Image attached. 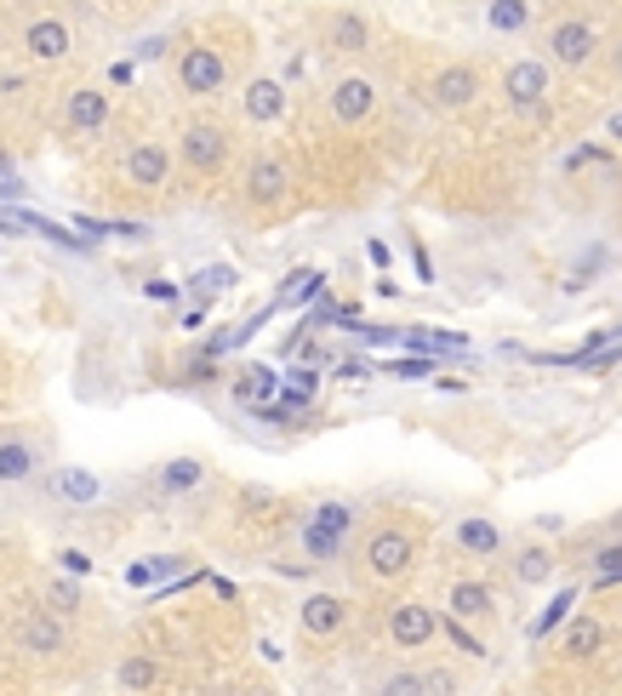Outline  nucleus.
I'll return each instance as SVG.
<instances>
[{
	"label": "nucleus",
	"mask_w": 622,
	"mask_h": 696,
	"mask_svg": "<svg viewBox=\"0 0 622 696\" xmlns=\"http://www.w3.org/2000/svg\"><path fill=\"white\" fill-rule=\"evenodd\" d=\"M411 565H417V537L406 526H378L360 542V571L371 583H400Z\"/></svg>",
	"instance_id": "1"
},
{
	"label": "nucleus",
	"mask_w": 622,
	"mask_h": 696,
	"mask_svg": "<svg viewBox=\"0 0 622 696\" xmlns=\"http://www.w3.org/2000/svg\"><path fill=\"white\" fill-rule=\"evenodd\" d=\"M348 531H355V508H348V503H320V508L309 514V526H303L309 560H337Z\"/></svg>",
	"instance_id": "2"
},
{
	"label": "nucleus",
	"mask_w": 622,
	"mask_h": 696,
	"mask_svg": "<svg viewBox=\"0 0 622 696\" xmlns=\"http://www.w3.org/2000/svg\"><path fill=\"white\" fill-rule=\"evenodd\" d=\"M178 155H183L189 171H206V178H212V171L229 160V132L212 127V120H189L183 137H178Z\"/></svg>",
	"instance_id": "3"
},
{
	"label": "nucleus",
	"mask_w": 622,
	"mask_h": 696,
	"mask_svg": "<svg viewBox=\"0 0 622 696\" xmlns=\"http://www.w3.org/2000/svg\"><path fill=\"white\" fill-rule=\"evenodd\" d=\"M440 611H429L422 600H400L388 611V639L400 645V651H422V645H434L440 639Z\"/></svg>",
	"instance_id": "4"
},
{
	"label": "nucleus",
	"mask_w": 622,
	"mask_h": 696,
	"mask_svg": "<svg viewBox=\"0 0 622 696\" xmlns=\"http://www.w3.org/2000/svg\"><path fill=\"white\" fill-rule=\"evenodd\" d=\"M326 109H332L337 127H366V120L378 115V86H371L366 74H343L326 97Z\"/></svg>",
	"instance_id": "5"
},
{
	"label": "nucleus",
	"mask_w": 622,
	"mask_h": 696,
	"mask_svg": "<svg viewBox=\"0 0 622 696\" xmlns=\"http://www.w3.org/2000/svg\"><path fill=\"white\" fill-rule=\"evenodd\" d=\"M223 81H229V63H223V52H212V46H189L178 58V86L189 97H212Z\"/></svg>",
	"instance_id": "6"
},
{
	"label": "nucleus",
	"mask_w": 622,
	"mask_h": 696,
	"mask_svg": "<svg viewBox=\"0 0 622 696\" xmlns=\"http://www.w3.org/2000/svg\"><path fill=\"white\" fill-rule=\"evenodd\" d=\"M594 52H600V35H594V23H583V17H560L554 29H549V58H554V63L583 69Z\"/></svg>",
	"instance_id": "7"
},
{
	"label": "nucleus",
	"mask_w": 622,
	"mask_h": 696,
	"mask_svg": "<svg viewBox=\"0 0 622 696\" xmlns=\"http://www.w3.org/2000/svg\"><path fill=\"white\" fill-rule=\"evenodd\" d=\"M503 97L514 109H537L542 97H549V63L542 58H514L503 69Z\"/></svg>",
	"instance_id": "8"
},
{
	"label": "nucleus",
	"mask_w": 622,
	"mask_h": 696,
	"mask_svg": "<svg viewBox=\"0 0 622 696\" xmlns=\"http://www.w3.org/2000/svg\"><path fill=\"white\" fill-rule=\"evenodd\" d=\"M291 194V166L280 155H258L252 171H246V201L252 206H280Z\"/></svg>",
	"instance_id": "9"
},
{
	"label": "nucleus",
	"mask_w": 622,
	"mask_h": 696,
	"mask_svg": "<svg viewBox=\"0 0 622 696\" xmlns=\"http://www.w3.org/2000/svg\"><path fill=\"white\" fill-rule=\"evenodd\" d=\"M429 97H434V109H468V104L480 97V69H475V63H445V69L434 74Z\"/></svg>",
	"instance_id": "10"
},
{
	"label": "nucleus",
	"mask_w": 622,
	"mask_h": 696,
	"mask_svg": "<svg viewBox=\"0 0 622 696\" xmlns=\"http://www.w3.org/2000/svg\"><path fill=\"white\" fill-rule=\"evenodd\" d=\"M23 46H29L35 63H63L69 58V23L63 17H35L29 35H23Z\"/></svg>",
	"instance_id": "11"
},
{
	"label": "nucleus",
	"mask_w": 622,
	"mask_h": 696,
	"mask_svg": "<svg viewBox=\"0 0 622 696\" xmlns=\"http://www.w3.org/2000/svg\"><path fill=\"white\" fill-rule=\"evenodd\" d=\"M297 623H303V634H314V639H332L348 623V605L337 593H314V600H303V611H297Z\"/></svg>",
	"instance_id": "12"
},
{
	"label": "nucleus",
	"mask_w": 622,
	"mask_h": 696,
	"mask_svg": "<svg viewBox=\"0 0 622 696\" xmlns=\"http://www.w3.org/2000/svg\"><path fill=\"white\" fill-rule=\"evenodd\" d=\"M17 645H23V651H35V657H58L63 651V623L52 611H29L17 623Z\"/></svg>",
	"instance_id": "13"
},
{
	"label": "nucleus",
	"mask_w": 622,
	"mask_h": 696,
	"mask_svg": "<svg viewBox=\"0 0 622 696\" xmlns=\"http://www.w3.org/2000/svg\"><path fill=\"white\" fill-rule=\"evenodd\" d=\"M240 109H246V120H258V127H275V120L286 115V86L268 81V74H258V81L246 86Z\"/></svg>",
	"instance_id": "14"
},
{
	"label": "nucleus",
	"mask_w": 622,
	"mask_h": 696,
	"mask_svg": "<svg viewBox=\"0 0 622 696\" xmlns=\"http://www.w3.org/2000/svg\"><path fill=\"white\" fill-rule=\"evenodd\" d=\"M166 171H171V155H166L160 143H132V148H127V178H132L137 189H160Z\"/></svg>",
	"instance_id": "15"
},
{
	"label": "nucleus",
	"mask_w": 622,
	"mask_h": 696,
	"mask_svg": "<svg viewBox=\"0 0 622 696\" xmlns=\"http://www.w3.org/2000/svg\"><path fill=\"white\" fill-rule=\"evenodd\" d=\"M445 605H452V616H463V623H480V616H491V611H497L491 588H486V583H475V577H457V583H452V593H445Z\"/></svg>",
	"instance_id": "16"
},
{
	"label": "nucleus",
	"mask_w": 622,
	"mask_h": 696,
	"mask_svg": "<svg viewBox=\"0 0 622 696\" xmlns=\"http://www.w3.org/2000/svg\"><path fill=\"white\" fill-rule=\"evenodd\" d=\"M63 120H69V132H104V120H109V97H104V92H92V86H86V92H74Z\"/></svg>",
	"instance_id": "17"
},
{
	"label": "nucleus",
	"mask_w": 622,
	"mask_h": 696,
	"mask_svg": "<svg viewBox=\"0 0 622 696\" xmlns=\"http://www.w3.org/2000/svg\"><path fill=\"white\" fill-rule=\"evenodd\" d=\"M606 645V628H600V616H577V623L565 628V639H560V657H571V662H583V657H594Z\"/></svg>",
	"instance_id": "18"
},
{
	"label": "nucleus",
	"mask_w": 622,
	"mask_h": 696,
	"mask_svg": "<svg viewBox=\"0 0 622 696\" xmlns=\"http://www.w3.org/2000/svg\"><path fill=\"white\" fill-rule=\"evenodd\" d=\"M29 475H35V452H29V440L7 434V440H0V485H23Z\"/></svg>",
	"instance_id": "19"
},
{
	"label": "nucleus",
	"mask_w": 622,
	"mask_h": 696,
	"mask_svg": "<svg viewBox=\"0 0 622 696\" xmlns=\"http://www.w3.org/2000/svg\"><path fill=\"white\" fill-rule=\"evenodd\" d=\"M326 40L337 46V52H366V46H371V29H366L360 12H337L332 29H326Z\"/></svg>",
	"instance_id": "20"
},
{
	"label": "nucleus",
	"mask_w": 622,
	"mask_h": 696,
	"mask_svg": "<svg viewBox=\"0 0 622 696\" xmlns=\"http://www.w3.org/2000/svg\"><path fill=\"white\" fill-rule=\"evenodd\" d=\"M549 577H554V554L549 549H537V542H531V549L514 554V583L537 588V583H549Z\"/></svg>",
	"instance_id": "21"
},
{
	"label": "nucleus",
	"mask_w": 622,
	"mask_h": 696,
	"mask_svg": "<svg viewBox=\"0 0 622 696\" xmlns=\"http://www.w3.org/2000/svg\"><path fill=\"white\" fill-rule=\"evenodd\" d=\"M201 480H206V463L201 457H171L160 468V491H194Z\"/></svg>",
	"instance_id": "22"
},
{
	"label": "nucleus",
	"mask_w": 622,
	"mask_h": 696,
	"mask_svg": "<svg viewBox=\"0 0 622 696\" xmlns=\"http://www.w3.org/2000/svg\"><path fill=\"white\" fill-rule=\"evenodd\" d=\"M486 23H491L497 35H519V29L531 23V7H526V0H491V7H486Z\"/></svg>",
	"instance_id": "23"
},
{
	"label": "nucleus",
	"mask_w": 622,
	"mask_h": 696,
	"mask_svg": "<svg viewBox=\"0 0 622 696\" xmlns=\"http://www.w3.org/2000/svg\"><path fill=\"white\" fill-rule=\"evenodd\" d=\"M457 542H463L468 554H497V549H503V537H497L491 519H463V526H457Z\"/></svg>",
	"instance_id": "24"
},
{
	"label": "nucleus",
	"mask_w": 622,
	"mask_h": 696,
	"mask_svg": "<svg viewBox=\"0 0 622 696\" xmlns=\"http://www.w3.org/2000/svg\"><path fill=\"white\" fill-rule=\"evenodd\" d=\"M155 685V662L148 657H127L120 662V691H148Z\"/></svg>",
	"instance_id": "25"
},
{
	"label": "nucleus",
	"mask_w": 622,
	"mask_h": 696,
	"mask_svg": "<svg viewBox=\"0 0 622 696\" xmlns=\"http://www.w3.org/2000/svg\"><path fill=\"white\" fill-rule=\"evenodd\" d=\"M571 600H577V593H571V588H565V593H560V600H554L549 611H542V616H537V628H531V634L542 639V634H549L554 623H565V611H571Z\"/></svg>",
	"instance_id": "26"
},
{
	"label": "nucleus",
	"mask_w": 622,
	"mask_h": 696,
	"mask_svg": "<svg viewBox=\"0 0 622 696\" xmlns=\"http://www.w3.org/2000/svg\"><path fill=\"white\" fill-rule=\"evenodd\" d=\"M58 485L74 496V503H86V496H97V480H86L81 468H63V480H58Z\"/></svg>",
	"instance_id": "27"
},
{
	"label": "nucleus",
	"mask_w": 622,
	"mask_h": 696,
	"mask_svg": "<svg viewBox=\"0 0 622 696\" xmlns=\"http://www.w3.org/2000/svg\"><path fill=\"white\" fill-rule=\"evenodd\" d=\"M445 634H452V639H457V651H468V657H486V645H480L475 634H468V628H463V616H452V623H445Z\"/></svg>",
	"instance_id": "28"
},
{
	"label": "nucleus",
	"mask_w": 622,
	"mask_h": 696,
	"mask_svg": "<svg viewBox=\"0 0 622 696\" xmlns=\"http://www.w3.org/2000/svg\"><path fill=\"white\" fill-rule=\"evenodd\" d=\"M217 286H235V268H206V275L189 280V291H217Z\"/></svg>",
	"instance_id": "29"
},
{
	"label": "nucleus",
	"mask_w": 622,
	"mask_h": 696,
	"mask_svg": "<svg viewBox=\"0 0 622 696\" xmlns=\"http://www.w3.org/2000/svg\"><path fill=\"white\" fill-rule=\"evenodd\" d=\"M171 565H183V560H148V565H137V571H132V583H148V577H166Z\"/></svg>",
	"instance_id": "30"
},
{
	"label": "nucleus",
	"mask_w": 622,
	"mask_h": 696,
	"mask_svg": "<svg viewBox=\"0 0 622 696\" xmlns=\"http://www.w3.org/2000/svg\"><path fill=\"white\" fill-rule=\"evenodd\" d=\"M74 600H81V593H74V583H52V605H58V611H74Z\"/></svg>",
	"instance_id": "31"
},
{
	"label": "nucleus",
	"mask_w": 622,
	"mask_h": 696,
	"mask_svg": "<svg viewBox=\"0 0 622 696\" xmlns=\"http://www.w3.org/2000/svg\"><path fill=\"white\" fill-rule=\"evenodd\" d=\"M606 132H611V143H622V109H617V115L606 120Z\"/></svg>",
	"instance_id": "32"
},
{
	"label": "nucleus",
	"mask_w": 622,
	"mask_h": 696,
	"mask_svg": "<svg viewBox=\"0 0 622 696\" xmlns=\"http://www.w3.org/2000/svg\"><path fill=\"white\" fill-rule=\"evenodd\" d=\"M611 69L622 74V40H611Z\"/></svg>",
	"instance_id": "33"
},
{
	"label": "nucleus",
	"mask_w": 622,
	"mask_h": 696,
	"mask_svg": "<svg viewBox=\"0 0 622 696\" xmlns=\"http://www.w3.org/2000/svg\"><path fill=\"white\" fill-rule=\"evenodd\" d=\"M0 178H7V155H0Z\"/></svg>",
	"instance_id": "34"
}]
</instances>
